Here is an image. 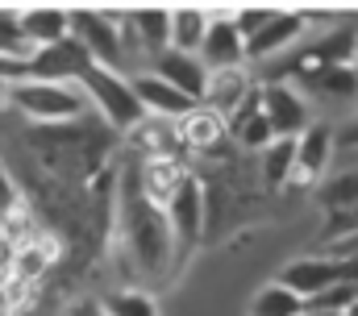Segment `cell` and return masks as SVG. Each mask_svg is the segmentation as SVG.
<instances>
[{
	"instance_id": "cell-7",
	"label": "cell",
	"mask_w": 358,
	"mask_h": 316,
	"mask_svg": "<svg viewBox=\"0 0 358 316\" xmlns=\"http://www.w3.org/2000/svg\"><path fill=\"white\" fill-rule=\"evenodd\" d=\"M259 113H263V121L271 125L275 138H296V134L313 121L304 92H300L296 83H287V79L259 83Z\"/></svg>"
},
{
	"instance_id": "cell-11",
	"label": "cell",
	"mask_w": 358,
	"mask_h": 316,
	"mask_svg": "<svg viewBox=\"0 0 358 316\" xmlns=\"http://www.w3.org/2000/svg\"><path fill=\"white\" fill-rule=\"evenodd\" d=\"M176 134H179L183 155L213 158V155H225V150L234 146V142H229V125H225V117H217V113L204 108V104H192V108L179 117Z\"/></svg>"
},
{
	"instance_id": "cell-14",
	"label": "cell",
	"mask_w": 358,
	"mask_h": 316,
	"mask_svg": "<svg viewBox=\"0 0 358 316\" xmlns=\"http://www.w3.org/2000/svg\"><path fill=\"white\" fill-rule=\"evenodd\" d=\"M255 71L250 67H225V71H208V83H204V96H200V104L204 108H213L217 117H234L238 108H242V100L255 92Z\"/></svg>"
},
{
	"instance_id": "cell-4",
	"label": "cell",
	"mask_w": 358,
	"mask_h": 316,
	"mask_svg": "<svg viewBox=\"0 0 358 316\" xmlns=\"http://www.w3.org/2000/svg\"><path fill=\"white\" fill-rule=\"evenodd\" d=\"M80 92H84L88 108L96 113V121L104 129H113L117 138H125L146 117L142 104H138V96H134V87H129V76H121V71L88 67V76L80 79Z\"/></svg>"
},
{
	"instance_id": "cell-3",
	"label": "cell",
	"mask_w": 358,
	"mask_h": 316,
	"mask_svg": "<svg viewBox=\"0 0 358 316\" xmlns=\"http://www.w3.org/2000/svg\"><path fill=\"white\" fill-rule=\"evenodd\" d=\"M4 104L17 108L29 125H71L88 117V100L76 83H42V79H21L8 83Z\"/></svg>"
},
{
	"instance_id": "cell-18",
	"label": "cell",
	"mask_w": 358,
	"mask_h": 316,
	"mask_svg": "<svg viewBox=\"0 0 358 316\" xmlns=\"http://www.w3.org/2000/svg\"><path fill=\"white\" fill-rule=\"evenodd\" d=\"M129 87H134V96H138V104H142V113H146V117L179 121V117L192 108V100H187V96H179L171 83H163V79L150 76V71H134V76H129Z\"/></svg>"
},
{
	"instance_id": "cell-25",
	"label": "cell",
	"mask_w": 358,
	"mask_h": 316,
	"mask_svg": "<svg viewBox=\"0 0 358 316\" xmlns=\"http://www.w3.org/2000/svg\"><path fill=\"white\" fill-rule=\"evenodd\" d=\"M100 304H104V316H163L146 287H121V292L104 296Z\"/></svg>"
},
{
	"instance_id": "cell-10",
	"label": "cell",
	"mask_w": 358,
	"mask_h": 316,
	"mask_svg": "<svg viewBox=\"0 0 358 316\" xmlns=\"http://www.w3.org/2000/svg\"><path fill=\"white\" fill-rule=\"evenodd\" d=\"M204 71H225V67H246V42L238 38V29L229 25V4L208 8V29L204 42L196 50Z\"/></svg>"
},
{
	"instance_id": "cell-17",
	"label": "cell",
	"mask_w": 358,
	"mask_h": 316,
	"mask_svg": "<svg viewBox=\"0 0 358 316\" xmlns=\"http://www.w3.org/2000/svg\"><path fill=\"white\" fill-rule=\"evenodd\" d=\"M187 175H192V166L179 158H138V187L159 208H167V200L179 192V183Z\"/></svg>"
},
{
	"instance_id": "cell-8",
	"label": "cell",
	"mask_w": 358,
	"mask_h": 316,
	"mask_svg": "<svg viewBox=\"0 0 358 316\" xmlns=\"http://www.w3.org/2000/svg\"><path fill=\"white\" fill-rule=\"evenodd\" d=\"M92 59L84 55V46L76 38H63V42H50V46H38L25 55V79H42V83H76L88 76Z\"/></svg>"
},
{
	"instance_id": "cell-16",
	"label": "cell",
	"mask_w": 358,
	"mask_h": 316,
	"mask_svg": "<svg viewBox=\"0 0 358 316\" xmlns=\"http://www.w3.org/2000/svg\"><path fill=\"white\" fill-rule=\"evenodd\" d=\"M150 76H159L163 83H171L179 96H187L192 104H200L204 96V83H208V71L200 67L196 55H179V50H163L150 59Z\"/></svg>"
},
{
	"instance_id": "cell-35",
	"label": "cell",
	"mask_w": 358,
	"mask_h": 316,
	"mask_svg": "<svg viewBox=\"0 0 358 316\" xmlns=\"http://www.w3.org/2000/svg\"><path fill=\"white\" fill-rule=\"evenodd\" d=\"M355 67H358V55H355Z\"/></svg>"
},
{
	"instance_id": "cell-26",
	"label": "cell",
	"mask_w": 358,
	"mask_h": 316,
	"mask_svg": "<svg viewBox=\"0 0 358 316\" xmlns=\"http://www.w3.org/2000/svg\"><path fill=\"white\" fill-rule=\"evenodd\" d=\"M300 313H304V300H300L296 292H287L283 283L259 287L255 308H250V316H300Z\"/></svg>"
},
{
	"instance_id": "cell-33",
	"label": "cell",
	"mask_w": 358,
	"mask_h": 316,
	"mask_svg": "<svg viewBox=\"0 0 358 316\" xmlns=\"http://www.w3.org/2000/svg\"><path fill=\"white\" fill-rule=\"evenodd\" d=\"M300 316H334V313H321V308H308V304H304V313Z\"/></svg>"
},
{
	"instance_id": "cell-6",
	"label": "cell",
	"mask_w": 358,
	"mask_h": 316,
	"mask_svg": "<svg viewBox=\"0 0 358 316\" xmlns=\"http://www.w3.org/2000/svg\"><path fill=\"white\" fill-rule=\"evenodd\" d=\"M308 34V21H304V8H275L271 21L246 42V67H263V63H275L283 59L300 38Z\"/></svg>"
},
{
	"instance_id": "cell-9",
	"label": "cell",
	"mask_w": 358,
	"mask_h": 316,
	"mask_svg": "<svg viewBox=\"0 0 358 316\" xmlns=\"http://www.w3.org/2000/svg\"><path fill=\"white\" fill-rule=\"evenodd\" d=\"M167 225H171V241H176V254H187L204 241V196H200V183H196V171L179 183V192L167 200Z\"/></svg>"
},
{
	"instance_id": "cell-31",
	"label": "cell",
	"mask_w": 358,
	"mask_h": 316,
	"mask_svg": "<svg viewBox=\"0 0 358 316\" xmlns=\"http://www.w3.org/2000/svg\"><path fill=\"white\" fill-rule=\"evenodd\" d=\"M334 146H338V150H350V155H358V117H350L342 129H334Z\"/></svg>"
},
{
	"instance_id": "cell-30",
	"label": "cell",
	"mask_w": 358,
	"mask_h": 316,
	"mask_svg": "<svg viewBox=\"0 0 358 316\" xmlns=\"http://www.w3.org/2000/svg\"><path fill=\"white\" fill-rule=\"evenodd\" d=\"M25 208V196H21V187H17V175L0 162V221H8L13 213H21Z\"/></svg>"
},
{
	"instance_id": "cell-28",
	"label": "cell",
	"mask_w": 358,
	"mask_h": 316,
	"mask_svg": "<svg viewBox=\"0 0 358 316\" xmlns=\"http://www.w3.org/2000/svg\"><path fill=\"white\" fill-rule=\"evenodd\" d=\"M271 13H275V4H238V8H229V25L238 29L242 42H250L271 21Z\"/></svg>"
},
{
	"instance_id": "cell-34",
	"label": "cell",
	"mask_w": 358,
	"mask_h": 316,
	"mask_svg": "<svg viewBox=\"0 0 358 316\" xmlns=\"http://www.w3.org/2000/svg\"><path fill=\"white\" fill-rule=\"evenodd\" d=\"M346 316H358V300H355V308H350V313H346Z\"/></svg>"
},
{
	"instance_id": "cell-23",
	"label": "cell",
	"mask_w": 358,
	"mask_h": 316,
	"mask_svg": "<svg viewBox=\"0 0 358 316\" xmlns=\"http://www.w3.org/2000/svg\"><path fill=\"white\" fill-rule=\"evenodd\" d=\"M208 29V4H176L171 8V50L196 55Z\"/></svg>"
},
{
	"instance_id": "cell-12",
	"label": "cell",
	"mask_w": 358,
	"mask_h": 316,
	"mask_svg": "<svg viewBox=\"0 0 358 316\" xmlns=\"http://www.w3.org/2000/svg\"><path fill=\"white\" fill-rule=\"evenodd\" d=\"M334 155H338V146H334V125H329V121H308V125L292 138V158H296L292 179H300V183L325 179Z\"/></svg>"
},
{
	"instance_id": "cell-19",
	"label": "cell",
	"mask_w": 358,
	"mask_h": 316,
	"mask_svg": "<svg viewBox=\"0 0 358 316\" xmlns=\"http://www.w3.org/2000/svg\"><path fill=\"white\" fill-rule=\"evenodd\" d=\"M17 25L29 42V50L63 42L67 38V8L63 4H21L17 8Z\"/></svg>"
},
{
	"instance_id": "cell-13",
	"label": "cell",
	"mask_w": 358,
	"mask_h": 316,
	"mask_svg": "<svg viewBox=\"0 0 358 316\" xmlns=\"http://www.w3.org/2000/svg\"><path fill=\"white\" fill-rule=\"evenodd\" d=\"M275 283H283V287L296 292L300 300H313V296L329 292L334 283H342V262H338V258H325V254H304V258L287 262V271H283Z\"/></svg>"
},
{
	"instance_id": "cell-32",
	"label": "cell",
	"mask_w": 358,
	"mask_h": 316,
	"mask_svg": "<svg viewBox=\"0 0 358 316\" xmlns=\"http://www.w3.org/2000/svg\"><path fill=\"white\" fill-rule=\"evenodd\" d=\"M63 316H104V304L100 300H92V296H80V300H71Z\"/></svg>"
},
{
	"instance_id": "cell-15",
	"label": "cell",
	"mask_w": 358,
	"mask_h": 316,
	"mask_svg": "<svg viewBox=\"0 0 358 316\" xmlns=\"http://www.w3.org/2000/svg\"><path fill=\"white\" fill-rule=\"evenodd\" d=\"M125 155L129 158H179L183 162V146H179L176 121L163 117H142L129 134H125Z\"/></svg>"
},
{
	"instance_id": "cell-20",
	"label": "cell",
	"mask_w": 358,
	"mask_h": 316,
	"mask_svg": "<svg viewBox=\"0 0 358 316\" xmlns=\"http://www.w3.org/2000/svg\"><path fill=\"white\" fill-rule=\"evenodd\" d=\"M129 29L138 42L142 59H155L163 50H171V8L150 4V8H129Z\"/></svg>"
},
{
	"instance_id": "cell-1",
	"label": "cell",
	"mask_w": 358,
	"mask_h": 316,
	"mask_svg": "<svg viewBox=\"0 0 358 316\" xmlns=\"http://www.w3.org/2000/svg\"><path fill=\"white\" fill-rule=\"evenodd\" d=\"M113 229L125 254V271L142 283L163 279L176 262V241H171V225L167 213L159 204H150L138 187V158H121L117 166V204H113Z\"/></svg>"
},
{
	"instance_id": "cell-22",
	"label": "cell",
	"mask_w": 358,
	"mask_h": 316,
	"mask_svg": "<svg viewBox=\"0 0 358 316\" xmlns=\"http://www.w3.org/2000/svg\"><path fill=\"white\" fill-rule=\"evenodd\" d=\"M300 92H313L321 100H358V67H317V71H304V76L292 79Z\"/></svg>"
},
{
	"instance_id": "cell-2",
	"label": "cell",
	"mask_w": 358,
	"mask_h": 316,
	"mask_svg": "<svg viewBox=\"0 0 358 316\" xmlns=\"http://www.w3.org/2000/svg\"><path fill=\"white\" fill-rule=\"evenodd\" d=\"M21 146L29 150V166H38L42 175L88 187L104 166H113L117 134L96 117H80L71 125H29Z\"/></svg>"
},
{
	"instance_id": "cell-27",
	"label": "cell",
	"mask_w": 358,
	"mask_h": 316,
	"mask_svg": "<svg viewBox=\"0 0 358 316\" xmlns=\"http://www.w3.org/2000/svg\"><path fill=\"white\" fill-rule=\"evenodd\" d=\"M321 204H325L329 213L358 208V166L342 171V175H334V179H325V187H321Z\"/></svg>"
},
{
	"instance_id": "cell-21",
	"label": "cell",
	"mask_w": 358,
	"mask_h": 316,
	"mask_svg": "<svg viewBox=\"0 0 358 316\" xmlns=\"http://www.w3.org/2000/svg\"><path fill=\"white\" fill-rule=\"evenodd\" d=\"M225 125H229V142H234L238 150H267L271 142H275L271 125L263 121V113H259V83H255V92L242 100V108H238Z\"/></svg>"
},
{
	"instance_id": "cell-29",
	"label": "cell",
	"mask_w": 358,
	"mask_h": 316,
	"mask_svg": "<svg viewBox=\"0 0 358 316\" xmlns=\"http://www.w3.org/2000/svg\"><path fill=\"white\" fill-rule=\"evenodd\" d=\"M25 55H29V42L17 25V8L0 4V59H25Z\"/></svg>"
},
{
	"instance_id": "cell-5",
	"label": "cell",
	"mask_w": 358,
	"mask_h": 316,
	"mask_svg": "<svg viewBox=\"0 0 358 316\" xmlns=\"http://www.w3.org/2000/svg\"><path fill=\"white\" fill-rule=\"evenodd\" d=\"M121 8H67V38H76L92 59V67L121 71L125 76V50H121V29H117Z\"/></svg>"
},
{
	"instance_id": "cell-24",
	"label": "cell",
	"mask_w": 358,
	"mask_h": 316,
	"mask_svg": "<svg viewBox=\"0 0 358 316\" xmlns=\"http://www.w3.org/2000/svg\"><path fill=\"white\" fill-rule=\"evenodd\" d=\"M296 171V158H292V138H275L267 150H259V179L263 187H283Z\"/></svg>"
}]
</instances>
